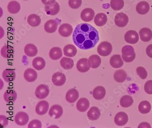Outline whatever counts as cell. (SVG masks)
Segmentation results:
<instances>
[{"mask_svg": "<svg viewBox=\"0 0 152 128\" xmlns=\"http://www.w3.org/2000/svg\"><path fill=\"white\" fill-rule=\"evenodd\" d=\"M73 40L80 49H90L95 47L99 41V33L91 24L86 23L79 24L73 33Z\"/></svg>", "mask_w": 152, "mask_h": 128, "instance_id": "6da1fadb", "label": "cell"}, {"mask_svg": "<svg viewBox=\"0 0 152 128\" xmlns=\"http://www.w3.org/2000/svg\"><path fill=\"white\" fill-rule=\"evenodd\" d=\"M121 53L123 60L126 63L132 62L136 57L134 49L131 46L126 45L124 46L121 50Z\"/></svg>", "mask_w": 152, "mask_h": 128, "instance_id": "7a4b0ae2", "label": "cell"}, {"mask_svg": "<svg viewBox=\"0 0 152 128\" xmlns=\"http://www.w3.org/2000/svg\"><path fill=\"white\" fill-rule=\"evenodd\" d=\"M113 51V47L110 42L102 41L97 47V52L100 55L107 57Z\"/></svg>", "mask_w": 152, "mask_h": 128, "instance_id": "3957f363", "label": "cell"}, {"mask_svg": "<svg viewBox=\"0 0 152 128\" xmlns=\"http://www.w3.org/2000/svg\"><path fill=\"white\" fill-rule=\"evenodd\" d=\"M50 94V89L46 84H42L36 88L35 90V96L39 100L45 99Z\"/></svg>", "mask_w": 152, "mask_h": 128, "instance_id": "277c9868", "label": "cell"}, {"mask_svg": "<svg viewBox=\"0 0 152 128\" xmlns=\"http://www.w3.org/2000/svg\"><path fill=\"white\" fill-rule=\"evenodd\" d=\"M115 25L120 28L125 27L129 23V17L126 14L123 12L118 13L115 17Z\"/></svg>", "mask_w": 152, "mask_h": 128, "instance_id": "5b68a950", "label": "cell"}, {"mask_svg": "<svg viewBox=\"0 0 152 128\" xmlns=\"http://www.w3.org/2000/svg\"><path fill=\"white\" fill-rule=\"evenodd\" d=\"M129 120V117L124 112H120L115 115L114 122L116 125L119 126H124L127 124Z\"/></svg>", "mask_w": 152, "mask_h": 128, "instance_id": "8992f818", "label": "cell"}, {"mask_svg": "<svg viewBox=\"0 0 152 128\" xmlns=\"http://www.w3.org/2000/svg\"><path fill=\"white\" fill-rule=\"evenodd\" d=\"M63 113V109L60 105H54L50 108L48 114L50 116L54 119H58L62 116Z\"/></svg>", "mask_w": 152, "mask_h": 128, "instance_id": "52a82bcc", "label": "cell"}, {"mask_svg": "<svg viewBox=\"0 0 152 128\" xmlns=\"http://www.w3.org/2000/svg\"><path fill=\"white\" fill-rule=\"evenodd\" d=\"M66 80L65 75L61 72L54 73L52 78L53 83L56 86H62L65 84Z\"/></svg>", "mask_w": 152, "mask_h": 128, "instance_id": "ba28073f", "label": "cell"}, {"mask_svg": "<svg viewBox=\"0 0 152 128\" xmlns=\"http://www.w3.org/2000/svg\"><path fill=\"white\" fill-rule=\"evenodd\" d=\"M29 121L28 114L24 112H19L15 116V122L18 125L23 126L28 124Z\"/></svg>", "mask_w": 152, "mask_h": 128, "instance_id": "9c48e42d", "label": "cell"}, {"mask_svg": "<svg viewBox=\"0 0 152 128\" xmlns=\"http://www.w3.org/2000/svg\"><path fill=\"white\" fill-rule=\"evenodd\" d=\"M125 40L129 44H134L139 40V36L137 32L133 30L127 31L124 36Z\"/></svg>", "mask_w": 152, "mask_h": 128, "instance_id": "30bf717a", "label": "cell"}, {"mask_svg": "<svg viewBox=\"0 0 152 128\" xmlns=\"http://www.w3.org/2000/svg\"><path fill=\"white\" fill-rule=\"evenodd\" d=\"M73 27L69 24H63L59 27L58 33L62 36L67 38L71 35L73 32Z\"/></svg>", "mask_w": 152, "mask_h": 128, "instance_id": "8fae6325", "label": "cell"}, {"mask_svg": "<svg viewBox=\"0 0 152 128\" xmlns=\"http://www.w3.org/2000/svg\"><path fill=\"white\" fill-rule=\"evenodd\" d=\"M76 68L77 70L80 73H84L88 72L91 68L88 63V59L86 58L80 59L77 62Z\"/></svg>", "mask_w": 152, "mask_h": 128, "instance_id": "7c38bea8", "label": "cell"}, {"mask_svg": "<svg viewBox=\"0 0 152 128\" xmlns=\"http://www.w3.org/2000/svg\"><path fill=\"white\" fill-rule=\"evenodd\" d=\"M95 16V12L91 8L84 9L81 12L80 17L81 19L85 22H89L92 21Z\"/></svg>", "mask_w": 152, "mask_h": 128, "instance_id": "4fadbf2b", "label": "cell"}, {"mask_svg": "<svg viewBox=\"0 0 152 128\" xmlns=\"http://www.w3.org/2000/svg\"><path fill=\"white\" fill-rule=\"evenodd\" d=\"M49 109V104L46 101L39 102L36 107V112L39 115H44L47 113Z\"/></svg>", "mask_w": 152, "mask_h": 128, "instance_id": "5bb4252c", "label": "cell"}, {"mask_svg": "<svg viewBox=\"0 0 152 128\" xmlns=\"http://www.w3.org/2000/svg\"><path fill=\"white\" fill-rule=\"evenodd\" d=\"M45 11L47 14L51 16L57 15L60 11V6L57 2L56 1L50 5H46Z\"/></svg>", "mask_w": 152, "mask_h": 128, "instance_id": "9a60e30c", "label": "cell"}, {"mask_svg": "<svg viewBox=\"0 0 152 128\" xmlns=\"http://www.w3.org/2000/svg\"><path fill=\"white\" fill-rule=\"evenodd\" d=\"M58 24L57 19L48 20L45 23V31L48 33H53L56 31Z\"/></svg>", "mask_w": 152, "mask_h": 128, "instance_id": "2e32d148", "label": "cell"}, {"mask_svg": "<svg viewBox=\"0 0 152 128\" xmlns=\"http://www.w3.org/2000/svg\"><path fill=\"white\" fill-rule=\"evenodd\" d=\"M79 94L78 91L75 89H69L67 92L65 96L66 100L69 103H74L79 99Z\"/></svg>", "mask_w": 152, "mask_h": 128, "instance_id": "e0dca14e", "label": "cell"}, {"mask_svg": "<svg viewBox=\"0 0 152 128\" xmlns=\"http://www.w3.org/2000/svg\"><path fill=\"white\" fill-rule=\"evenodd\" d=\"M90 102L88 99L82 97L76 103V108L81 112H85L87 111L90 107Z\"/></svg>", "mask_w": 152, "mask_h": 128, "instance_id": "ac0fdd59", "label": "cell"}, {"mask_svg": "<svg viewBox=\"0 0 152 128\" xmlns=\"http://www.w3.org/2000/svg\"><path fill=\"white\" fill-rule=\"evenodd\" d=\"M38 74L37 72L32 68H29L25 70L24 73V78L28 82H33L37 79Z\"/></svg>", "mask_w": 152, "mask_h": 128, "instance_id": "d6986e66", "label": "cell"}, {"mask_svg": "<svg viewBox=\"0 0 152 128\" xmlns=\"http://www.w3.org/2000/svg\"><path fill=\"white\" fill-rule=\"evenodd\" d=\"M2 78L7 83H10L15 80L16 73L12 69H6L2 73Z\"/></svg>", "mask_w": 152, "mask_h": 128, "instance_id": "ffe728a7", "label": "cell"}, {"mask_svg": "<svg viewBox=\"0 0 152 128\" xmlns=\"http://www.w3.org/2000/svg\"><path fill=\"white\" fill-rule=\"evenodd\" d=\"M139 35L141 40L144 42H147L152 39V32L150 29L144 28L139 31Z\"/></svg>", "mask_w": 152, "mask_h": 128, "instance_id": "44dd1931", "label": "cell"}, {"mask_svg": "<svg viewBox=\"0 0 152 128\" xmlns=\"http://www.w3.org/2000/svg\"><path fill=\"white\" fill-rule=\"evenodd\" d=\"M87 117L90 120L94 121L97 120L101 116V111L98 108L92 107L89 109L87 113Z\"/></svg>", "mask_w": 152, "mask_h": 128, "instance_id": "7402d4cb", "label": "cell"}, {"mask_svg": "<svg viewBox=\"0 0 152 128\" xmlns=\"http://www.w3.org/2000/svg\"><path fill=\"white\" fill-rule=\"evenodd\" d=\"M106 91L103 86H99L93 89L92 95L94 99L96 100H101L105 97Z\"/></svg>", "mask_w": 152, "mask_h": 128, "instance_id": "603a6c76", "label": "cell"}, {"mask_svg": "<svg viewBox=\"0 0 152 128\" xmlns=\"http://www.w3.org/2000/svg\"><path fill=\"white\" fill-rule=\"evenodd\" d=\"M150 6L147 1H141L136 6L137 12L140 15H145L149 12Z\"/></svg>", "mask_w": 152, "mask_h": 128, "instance_id": "cb8c5ba5", "label": "cell"}, {"mask_svg": "<svg viewBox=\"0 0 152 128\" xmlns=\"http://www.w3.org/2000/svg\"><path fill=\"white\" fill-rule=\"evenodd\" d=\"M110 65L113 68H118L124 65V62L120 55H114L110 58Z\"/></svg>", "mask_w": 152, "mask_h": 128, "instance_id": "d4e9b609", "label": "cell"}, {"mask_svg": "<svg viewBox=\"0 0 152 128\" xmlns=\"http://www.w3.org/2000/svg\"><path fill=\"white\" fill-rule=\"evenodd\" d=\"M1 55L5 58H10L13 57L14 53V48L9 45H5L1 48Z\"/></svg>", "mask_w": 152, "mask_h": 128, "instance_id": "484cf974", "label": "cell"}, {"mask_svg": "<svg viewBox=\"0 0 152 128\" xmlns=\"http://www.w3.org/2000/svg\"><path fill=\"white\" fill-rule=\"evenodd\" d=\"M107 21V17L106 14L103 13H99L95 16L94 23L98 27L104 26Z\"/></svg>", "mask_w": 152, "mask_h": 128, "instance_id": "4316f807", "label": "cell"}, {"mask_svg": "<svg viewBox=\"0 0 152 128\" xmlns=\"http://www.w3.org/2000/svg\"><path fill=\"white\" fill-rule=\"evenodd\" d=\"M102 60L101 57L97 55H92L89 57L88 63L91 68H96L101 65Z\"/></svg>", "mask_w": 152, "mask_h": 128, "instance_id": "83f0119b", "label": "cell"}, {"mask_svg": "<svg viewBox=\"0 0 152 128\" xmlns=\"http://www.w3.org/2000/svg\"><path fill=\"white\" fill-rule=\"evenodd\" d=\"M38 48L33 44H28L24 47V52L25 54L30 57L35 56L38 53Z\"/></svg>", "mask_w": 152, "mask_h": 128, "instance_id": "f1b7e54d", "label": "cell"}, {"mask_svg": "<svg viewBox=\"0 0 152 128\" xmlns=\"http://www.w3.org/2000/svg\"><path fill=\"white\" fill-rule=\"evenodd\" d=\"M32 65L34 68L36 70H41L45 67V61L42 57H38L34 58L32 62Z\"/></svg>", "mask_w": 152, "mask_h": 128, "instance_id": "f546056e", "label": "cell"}, {"mask_svg": "<svg viewBox=\"0 0 152 128\" xmlns=\"http://www.w3.org/2000/svg\"><path fill=\"white\" fill-rule=\"evenodd\" d=\"M17 99V94L14 90L8 89L4 94V99L6 102H14Z\"/></svg>", "mask_w": 152, "mask_h": 128, "instance_id": "4dcf8cb0", "label": "cell"}, {"mask_svg": "<svg viewBox=\"0 0 152 128\" xmlns=\"http://www.w3.org/2000/svg\"><path fill=\"white\" fill-rule=\"evenodd\" d=\"M27 22L29 25L33 27H38L40 24L41 19L40 17L37 14H33L28 17Z\"/></svg>", "mask_w": 152, "mask_h": 128, "instance_id": "1f68e13d", "label": "cell"}, {"mask_svg": "<svg viewBox=\"0 0 152 128\" xmlns=\"http://www.w3.org/2000/svg\"><path fill=\"white\" fill-rule=\"evenodd\" d=\"M63 51L64 54L66 56L74 57L76 55L77 50L73 45L68 44L64 47Z\"/></svg>", "mask_w": 152, "mask_h": 128, "instance_id": "d6a6232c", "label": "cell"}, {"mask_svg": "<svg viewBox=\"0 0 152 128\" xmlns=\"http://www.w3.org/2000/svg\"><path fill=\"white\" fill-rule=\"evenodd\" d=\"M49 55L50 57L53 60H58L62 57V51L60 47H53L50 50Z\"/></svg>", "mask_w": 152, "mask_h": 128, "instance_id": "836d02e7", "label": "cell"}, {"mask_svg": "<svg viewBox=\"0 0 152 128\" xmlns=\"http://www.w3.org/2000/svg\"><path fill=\"white\" fill-rule=\"evenodd\" d=\"M8 12L11 14H17L21 9V6L19 2L13 1H11L7 5Z\"/></svg>", "mask_w": 152, "mask_h": 128, "instance_id": "e575fe53", "label": "cell"}, {"mask_svg": "<svg viewBox=\"0 0 152 128\" xmlns=\"http://www.w3.org/2000/svg\"><path fill=\"white\" fill-rule=\"evenodd\" d=\"M114 79L118 83H123L126 79L127 75L126 72L123 69H119L115 71L113 75Z\"/></svg>", "mask_w": 152, "mask_h": 128, "instance_id": "d590c367", "label": "cell"}, {"mask_svg": "<svg viewBox=\"0 0 152 128\" xmlns=\"http://www.w3.org/2000/svg\"><path fill=\"white\" fill-rule=\"evenodd\" d=\"M139 111L142 114L149 113L151 111V105L149 102L147 100L142 101L138 105Z\"/></svg>", "mask_w": 152, "mask_h": 128, "instance_id": "8d00e7d4", "label": "cell"}, {"mask_svg": "<svg viewBox=\"0 0 152 128\" xmlns=\"http://www.w3.org/2000/svg\"><path fill=\"white\" fill-rule=\"evenodd\" d=\"M60 65L65 70L71 69L74 65L73 59L68 57H63L60 62Z\"/></svg>", "mask_w": 152, "mask_h": 128, "instance_id": "74e56055", "label": "cell"}, {"mask_svg": "<svg viewBox=\"0 0 152 128\" xmlns=\"http://www.w3.org/2000/svg\"><path fill=\"white\" fill-rule=\"evenodd\" d=\"M120 103L123 107L128 108L133 104V100L130 95H124L121 97Z\"/></svg>", "mask_w": 152, "mask_h": 128, "instance_id": "f35d334b", "label": "cell"}, {"mask_svg": "<svg viewBox=\"0 0 152 128\" xmlns=\"http://www.w3.org/2000/svg\"><path fill=\"white\" fill-rule=\"evenodd\" d=\"M110 5L112 9L115 11H119L124 7V0H111Z\"/></svg>", "mask_w": 152, "mask_h": 128, "instance_id": "ab89813d", "label": "cell"}, {"mask_svg": "<svg viewBox=\"0 0 152 128\" xmlns=\"http://www.w3.org/2000/svg\"><path fill=\"white\" fill-rule=\"evenodd\" d=\"M136 72L138 76L142 79H146L148 76V73L145 68L142 67H137Z\"/></svg>", "mask_w": 152, "mask_h": 128, "instance_id": "60d3db41", "label": "cell"}, {"mask_svg": "<svg viewBox=\"0 0 152 128\" xmlns=\"http://www.w3.org/2000/svg\"><path fill=\"white\" fill-rule=\"evenodd\" d=\"M82 4V0H69V5L72 9H78Z\"/></svg>", "mask_w": 152, "mask_h": 128, "instance_id": "b9f144b4", "label": "cell"}, {"mask_svg": "<svg viewBox=\"0 0 152 128\" xmlns=\"http://www.w3.org/2000/svg\"><path fill=\"white\" fill-rule=\"evenodd\" d=\"M144 88L146 93L152 95V80L147 81L144 85Z\"/></svg>", "mask_w": 152, "mask_h": 128, "instance_id": "7bdbcfd3", "label": "cell"}, {"mask_svg": "<svg viewBox=\"0 0 152 128\" xmlns=\"http://www.w3.org/2000/svg\"><path fill=\"white\" fill-rule=\"evenodd\" d=\"M42 127V123L38 119H34L29 123L28 128H39Z\"/></svg>", "mask_w": 152, "mask_h": 128, "instance_id": "ee69618b", "label": "cell"}, {"mask_svg": "<svg viewBox=\"0 0 152 128\" xmlns=\"http://www.w3.org/2000/svg\"><path fill=\"white\" fill-rule=\"evenodd\" d=\"M1 124L2 125V127H5V126H7L8 124V120H7V118L5 116L3 115H1Z\"/></svg>", "mask_w": 152, "mask_h": 128, "instance_id": "f6af8a7d", "label": "cell"}, {"mask_svg": "<svg viewBox=\"0 0 152 128\" xmlns=\"http://www.w3.org/2000/svg\"><path fill=\"white\" fill-rule=\"evenodd\" d=\"M147 55L150 58H152V44L149 45L146 48Z\"/></svg>", "mask_w": 152, "mask_h": 128, "instance_id": "bcb514c9", "label": "cell"}, {"mask_svg": "<svg viewBox=\"0 0 152 128\" xmlns=\"http://www.w3.org/2000/svg\"><path fill=\"white\" fill-rule=\"evenodd\" d=\"M41 1L44 5H48L56 2V0H41Z\"/></svg>", "mask_w": 152, "mask_h": 128, "instance_id": "7dc6e473", "label": "cell"}, {"mask_svg": "<svg viewBox=\"0 0 152 128\" xmlns=\"http://www.w3.org/2000/svg\"><path fill=\"white\" fill-rule=\"evenodd\" d=\"M138 128H144V127H149L151 128V125H150L147 122L142 123L141 124H139V126H138Z\"/></svg>", "mask_w": 152, "mask_h": 128, "instance_id": "c3c4849f", "label": "cell"}, {"mask_svg": "<svg viewBox=\"0 0 152 128\" xmlns=\"http://www.w3.org/2000/svg\"><path fill=\"white\" fill-rule=\"evenodd\" d=\"M24 1H28V0H24Z\"/></svg>", "mask_w": 152, "mask_h": 128, "instance_id": "681fc988", "label": "cell"}]
</instances>
